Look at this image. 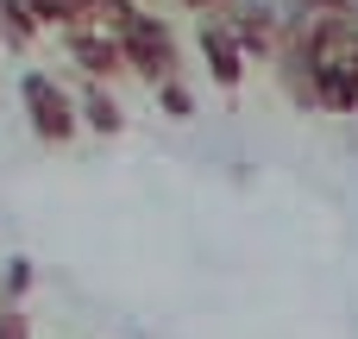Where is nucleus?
Wrapping results in <instances>:
<instances>
[{
	"mask_svg": "<svg viewBox=\"0 0 358 339\" xmlns=\"http://www.w3.org/2000/svg\"><path fill=\"white\" fill-rule=\"evenodd\" d=\"M38 13H31V0H0V38L6 44H25V38H38Z\"/></svg>",
	"mask_w": 358,
	"mask_h": 339,
	"instance_id": "39448f33",
	"label": "nucleus"
},
{
	"mask_svg": "<svg viewBox=\"0 0 358 339\" xmlns=\"http://www.w3.org/2000/svg\"><path fill=\"white\" fill-rule=\"evenodd\" d=\"M120 50H126V69L132 75H145L151 88H164V82H176V38H170V25L157 19V13H145L138 6V19L120 31Z\"/></svg>",
	"mask_w": 358,
	"mask_h": 339,
	"instance_id": "f257e3e1",
	"label": "nucleus"
},
{
	"mask_svg": "<svg viewBox=\"0 0 358 339\" xmlns=\"http://www.w3.org/2000/svg\"><path fill=\"white\" fill-rule=\"evenodd\" d=\"M189 13H227V0H182Z\"/></svg>",
	"mask_w": 358,
	"mask_h": 339,
	"instance_id": "1a4fd4ad",
	"label": "nucleus"
},
{
	"mask_svg": "<svg viewBox=\"0 0 358 339\" xmlns=\"http://www.w3.org/2000/svg\"><path fill=\"white\" fill-rule=\"evenodd\" d=\"M19 101H25V120H31V132L38 138H69L76 132V120H82V107L57 88V75H44V69H25L19 75Z\"/></svg>",
	"mask_w": 358,
	"mask_h": 339,
	"instance_id": "f03ea898",
	"label": "nucleus"
},
{
	"mask_svg": "<svg viewBox=\"0 0 358 339\" xmlns=\"http://www.w3.org/2000/svg\"><path fill=\"white\" fill-rule=\"evenodd\" d=\"M195 44H201V63L214 69V82H220V88H239V75H245L252 50L239 44L233 19H227V13H201V31H195Z\"/></svg>",
	"mask_w": 358,
	"mask_h": 339,
	"instance_id": "7ed1b4c3",
	"label": "nucleus"
},
{
	"mask_svg": "<svg viewBox=\"0 0 358 339\" xmlns=\"http://www.w3.org/2000/svg\"><path fill=\"white\" fill-rule=\"evenodd\" d=\"M82 120H88L94 132H120V101L101 94V88H88V94H82Z\"/></svg>",
	"mask_w": 358,
	"mask_h": 339,
	"instance_id": "0eeeda50",
	"label": "nucleus"
},
{
	"mask_svg": "<svg viewBox=\"0 0 358 339\" xmlns=\"http://www.w3.org/2000/svg\"><path fill=\"white\" fill-rule=\"evenodd\" d=\"M69 50H76V63H82L94 82H113V75H126V50H120V38H113V31L76 25V31H69Z\"/></svg>",
	"mask_w": 358,
	"mask_h": 339,
	"instance_id": "20e7f679",
	"label": "nucleus"
},
{
	"mask_svg": "<svg viewBox=\"0 0 358 339\" xmlns=\"http://www.w3.org/2000/svg\"><path fill=\"white\" fill-rule=\"evenodd\" d=\"M0 339H31V327H25L19 308H0Z\"/></svg>",
	"mask_w": 358,
	"mask_h": 339,
	"instance_id": "6e6552de",
	"label": "nucleus"
},
{
	"mask_svg": "<svg viewBox=\"0 0 358 339\" xmlns=\"http://www.w3.org/2000/svg\"><path fill=\"white\" fill-rule=\"evenodd\" d=\"M31 13H38L44 25H63V31H76V25H88L94 0H31Z\"/></svg>",
	"mask_w": 358,
	"mask_h": 339,
	"instance_id": "423d86ee",
	"label": "nucleus"
}]
</instances>
